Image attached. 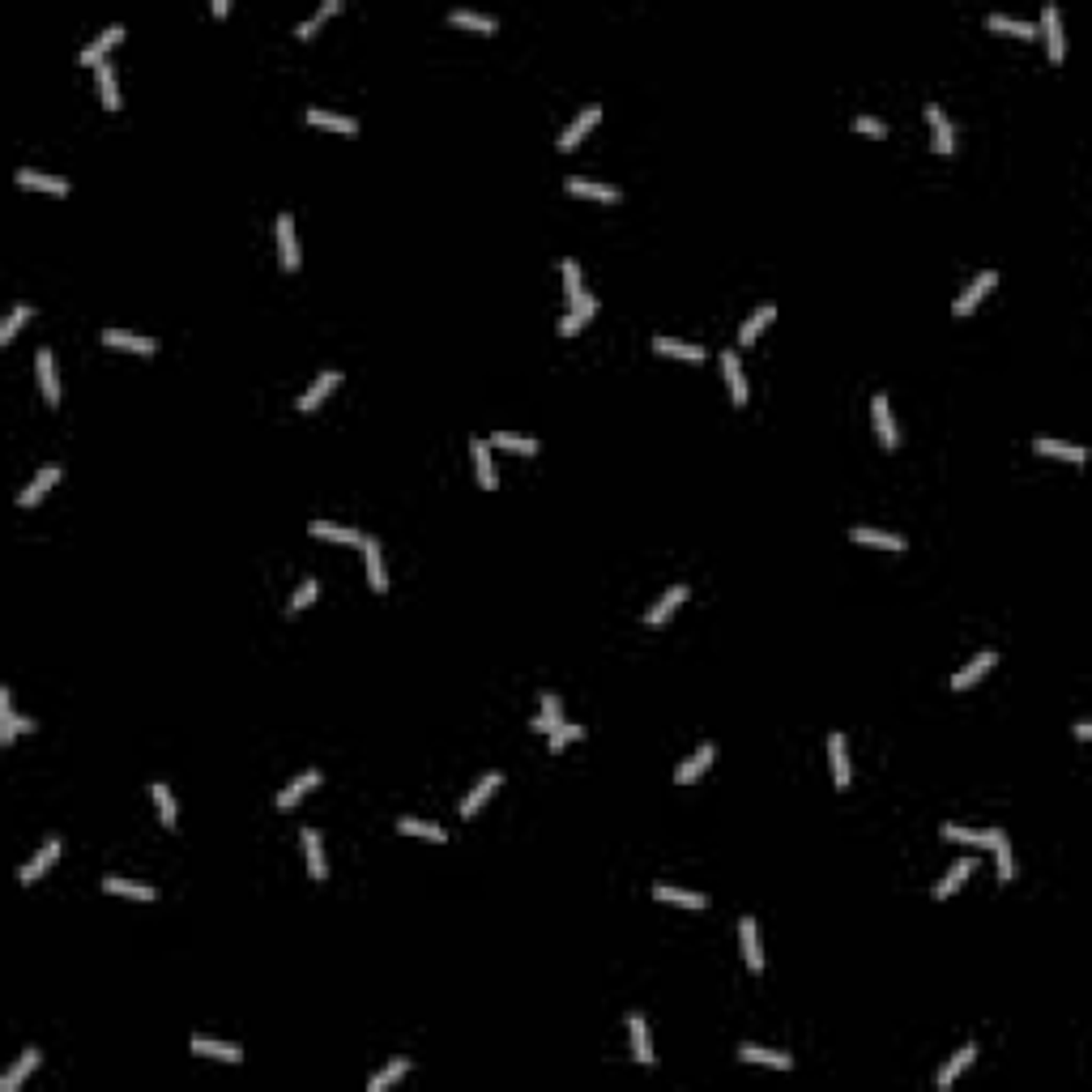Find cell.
<instances>
[{
	"mask_svg": "<svg viewBox=\"0 0 1092 1092\" xmlns=\"http://www.w3.org/2000/svg\"><path fill=\"white\" fill-rule=\"evenodd\" d=\"M363 555H367V585H371L376 594H384V589H389V572H384V546H380L376 538H363Z\"/></svg>",
	"mask_w": 1092,
	"mask_h": 1092,
	"instance_id": "obj_21",
	"label": "cell"
},
{
	"mask_svg": "<svg viewBox=\"0 0 1092 1092\" xmlns=\"http://www.w3.org/2000/svg\"><path fill=\"white\" fill-rule=\"evenodd\" d=\"M448 22H457V26H474V31H496V26H499L496 13H483V9H469V4H453Z\"/></svg>",
	"mask_w": 1092,
	"mask_h": 1092,
	"instance_id": "obj_41",
	"label": "cell"
},
{
	"mask_svg": "<svg viewBox=\"0 0 1092 1092\" xmlns=\"http://www.w3.org/2000/svg\"><path fill=\"white\" fill-rule=\"evenodd\" d=\"M870 414H875V435H879V444H884V448H896L900 431H896V414H892L888 393H875V398H870Z\"/></svg>",
	"mask_w": 1092,
	"mask_h": 1092,
	"instance_id": "obj_4",
	"label": "cell"
},
{
	"mask_svg": "<svg viewBox=\"0 0 1092 1092\" xmlns=\"http://www.w3.org/2000/svg\"><path fill=\"white\" fill-rule=\"evenodd\" d=\"M398 832H405V836H427V841H444V836H448V832H444L440 824H427V820H410V815H405V820H398Z\"/></svg>",
	"mask_w": 1092,
	"mask_h": 1092,
	"instance_id": "obj_53",
	"label": "cell"
},
{
	"mask_svg": "<svg viewBox=\"0 0 1092 1092\" xmlns=\"http://www.w3.org/2000/svg\"><path fill=\"white\" fill-rule=\"evenodd\" d=\"M150 794H154V807H159V820H163L166 828L180 824V807H175V798H171V790H166V781H154V786H150Z\"/></svg>",
	"mask_w": 1092,
	"mask_h": 1092,
	"instance_id": "obj_50",
	"label": "cell"
},
{
	"mask_svg": "<svg viewBox=\"0 0 1092 1092\" xmlns=\"http://www.w3.org/2000/svg\"><path fill=\"white\" fill-rule=\"evenodd\" d=\"M986 26H990V31H1007V34H1025V39L1037 34V22L1016 18V13H986Z\"/></svg>",
	"mask_w": 1092,
	"mask_h": 1092,
	"instance_id": "obj_43",
	"label": "cell"
},
{
	"mask_svg": "<svg viewBox=\"0 0 1092 1092\" xmlns=\"http://www.w3.org/2000/svg\"><path fill=\"white\" fill-rule=\"evenodd\" d=\"M469 457H474V474H478V487L483 491H496V461H491V440H469Z\"/></svg>",
	"mask_w": 1092,
	"mask_h": 1092,
	"instance_id": "obj_9",
	"label": "cell"
},
{
	"mask_svg": "<svg viewBox=\"0 0 1092 1092\" xmlns=\"http://www.w3.org/2000/svg\"><path fill=\"white\" fill-rule=\"evenodd\" d=\"M986 845L994 849V862H998V875H1003V879H1011V875H1016V854H1011V841H1007V832H1003V828H990Z\"/></svg>",
	"mask_w": 1092,
	"mask_h": 1092,
	"instance_id": "obj_37",
	"label": "cell"
},
{
	"mask_svg": "<svg viewBox=\"0 0 1092 1092\" xmlns=\"http://www.w3.org/2000/svg\"><path fill=\"white\" fill-rule=\"evenodd\" d=\"M56 858H60V841H56V836H47V841L39 845V854H34V858L18 870V879H22V884H34L39 875H47V870H52V862H56Z\"/></svg>",
	"mask_w": 1092,
	"mask_h": 1092,
	"instance_id": "obj_17",
	"label": "cell"
},
{
	"mask_svg": "<svg viewBox=\"0 0 1092 1092\" xmlns=\"http://www.w3.org/2000/svg\"><path fill=\"white\" fill-rule=\"evenodd\" d=\"M555 726H563V704H560V695L555 692H542V713L533 717V729H546V734H551Z\"/></svg>",
	"mask_w": 1092,
	"mask_h": 1092,
	"instance_id": "obj_48",
	"label": "cell"
},
{
	"mask_svg": "<svg viewBox=\"0 0 1092 1092\" xmlns=\"http://www.w3.org/2000/svg\"><path fill=\"white\" fill-rule=\"evenodd\" d=\"M95 81H99V99H102V107H107V111H116V107H120V86H116V68L107 65V60H99V65H95Z\"/></svg>",
	"mask_w": 1092,
	"mask_h": 1092,
	"instance_id": "obj_42",
	"label": "cell"
},
{
	"mask_svg": "<svg viewBox=\"0 0 1092 1092\" xmlns=\"http://www.w3.org/2000/svg\"><path fill=\"white\" fill-rule=\"evenodd\" d=\"M307 124H316V129H333V133H346L355 137L359 133V120L355 116H342V111H325V107H312L307 116H303Z\"/></svg>",
	"mask_w": 1092,
	"mask_h": 1092,
	"instance_id": "obj_23",
	"label": "cell"
},
{
	"mask_svg": "<svg viewBox=\"0 0 1092 1092\" xmlns=\"http://www.w3.org/2000/svg\"><path fill=\"white\" fill-rule=\"evenodd\" d=\"M312 533L316 538H329V542H342V546H363L367 533H359L355 525H337V521H312Z\"/></svg>",
	"mask_w": 1092,
	"mask_h": 1092,
	"instance_id": "obj_39",
	"label": "cell"
},
{
	"mask_svg": "<svg viewBox=\"0 0 1092 1092\" xmlns=\"http://www.w3.org/2000/svg\"><path fill=\"white\" fill-rule=\"evenodd\" d=\"M1041 31H1046V43H1050V60H1062L1067 56V34H1062V13L1054 0L1041 4Z\"/></svg>",
	"mask_w": 1092,
	"mask_h": 1092,
	"instance_id": "obj_5",
	"label": "cell"
},
{
	"mask_svg": "<svg viewBox=\"0 0 1092 1092\" xmlns=\"http://www.w3.org/2000/svg\"><path fill=\"white\" fill-rule=\"evenodd\" d=\"M849 538L858 542V546H884V551H905V538L892 530H875V525H854Z\"/></svg>",
	"mask_w": 1092,
	"mask_h": 1092,
	"instance_id": "obj_27",
	"label": "cell"
},
{
	"mask_svg": "<svg viewBox=\"0 0 1092 1092\" xmlns=\"http://www.w3.org/2000/svg\"><path fill=\"white\" fill-rule=\"evenodd\" d=\"M1032 448H1037V453H1046V457L1084 461V448H1080V444H1067V440H1050V435H1037V440H1032Z\"/></svg>",
	"mask_w": 1092,
	"mask_h": 1092,
	"instance_id": "obj_46",
	"label": "cell"
},
{
	"mask_svg": "<svg viewBox=\"0 0 1092 1092\" xmlns=\"http://www.w3.org/2000/svg\"><path fill=\"white\" fill-rule=\"evenodd\" d=\"M973 1059H977V1046H973V1041H969V1046H960L956 1054H952V1059L943 1062V1071H939V1088H943V1092L952 1088V1084H956L960 1075H964V1071L973 1067Z\"/></svg>",
	"mask_w": 1092,
	"mask_h": 1092,
	"instance_id": "obj_26",
	"label": "cell"
},
{
	"mask_svg": "<svg viewBox=\"0 0 1092 1092\" xmlns=\"http://www.w3.org/2000/svg\"><path fill=\"white\" fill-rule=\"evenodd\" d=\"M31 312H34L31 303H13V307H9V316L0 321V346H9V342L18 337V329L31 321Z\"/></svg>",
	"mask_w": 1092,
	"mask_h": 1092,
	"instance_id": "obj_49",
	"label": "cell"
},
{
	"mask_svg": "<svg viewBox=\"0 0 1092 1092\" xmlns=\"http://www.w3.org/2000/svg\"><path fill=\"white\" fill-rule=\"evenodd\" d=\"M994 662H998V653H994V649H982L977 658H969V662H964L956 674H952V692H964V687H973V683H977V679H982V674H986Z\"/></svg>",
	"mask_w": 1092,
	"mask_h": 1092,
	"instance_id": "obj_16",
	"label": "cell"
},
{
	"mask_svg": "<svg viewBox=\"0 0 1092 1092\" xmlns=\"http://www.w3.org/2000/svg\"><path fill=\"white\" fill-rule=\"evenodd\" d=\"M567 193H576V197H589V201H619L623 193L615 188V184H602V180H585V175H567Z\"/></svg>",
	"mask_w": 1092,
	"mask_h": 1092,
	"instance_id": "obj_29",
	"label": "cell"
},
{
	"mask_svg": "<svg viewBox=\"0 0 1092 1092\" xmlns=\"http://www.w3.org/2000/svg\"><path fill=\"white\" fill-rule=\"evenodd\" d=\"M722 371H726V384H729L734 405H743V401H747V376H743V363H738L734 350H722Z\"/></svg>",
	"mask_w": 1092,
	"mask_h": 1092,
	"instance_id": "obj_38",
	"label": "cell"
},
{
	"mask_svg": "<svg viewBox=\"0 0 1092 1092\" xmlns=\"http://www.w3.org/2000/svg\"><path fill=\"white\" fill-rule=\"evenodd\" d=\"M193 1054L201 1059H218V1062H243V1050L231 1041H214V1037H193Z\"/></svg>",
	"mask_w": 1092,
	"mask_h": 1092,
	"instance_id": "obj_33",
	"label": "cell"
},
{
	"mask_svg": "<svg viewBox=\"0 0 1092 1092\" xmlns=\"http://www.w3.org/2000/svg\"><path fill=\"white\" fill-rule=\"evenodd\" d=\"M926 120H930V133H934V150H939V154H952V150H956V129H952L948 111H943L939 102H926Z\"/></svg>",
	"mask_w": 1092,
	"mask_h": 1092,
	"instance_id": "obj_13",
	"label": "cell"
},
{
	"mask_svg": "<svg viewBox=\"0 0 1092 1092\" xmlns=\"http://www.w3.org/2000/svg\"><path fill=\"white\" fill-rule=\"evenodd\" d=\"M99 342L102 346H116V350H133V355H154L159 350L154 337H141V333H129V329H102Z\"/></svg>",
	"mask_w": 1092,
	"mask_h": 1092,
	"instance_id": "obj_11",
	"label": "cell"
},
{
	"mask_svg": "<svg viewBox=\"0 0 1092 1092\" xmlns=\"http://www.w3.org/2000/svg\"><path fill=\"white\" fill-rule=\"evenodd\" d=\"M56 478H60V465H43V469H34V478L22 487V491H18V504H22V508H34L39 499L52 491V483H56Z\"/></svg>",
	"mask_w": 1092,
	"mask_h": 1092,
	"instance_id": "obj_18",
	"label": "cell"
},
{
	"mask_svg": "<svg viewBox=\"0 0 1092 1092\" xmlns=\"http://www.w3.org/2000/svg\"><path fill=\"white\" fill-rule=\"evenodd\" d=\"M337 9H342V0H321V4H316V13H312V18H303V22L295 26V34H299V39H312V34H316V26H321L325 18H333Z\"/></svg>",
	"mask_w": 1092,
	"mask_h": 1092,
	"instance_id": "obj_52",
	"label": "cell"
},
{
	"mask_svg": "<svg viewBox=\"0 0 1092 1092\" xmlns=\"http://www.w3.org/2000/svg\"><path fill=\"white\" fill-rule=\"evenodd\" d=\"M973 866H977V862L969 858V854H964V858H956V862H952V870H948V875H943V879H939V884H934V900H948V896L956 892L960 884H964V879H969V875H973Z\"/></svg>",
	"mask_w": 1092,
	"mask_h": 1092,
	"instance_id": "obj_35",
	"label": "cell"
},
{
	"mask_svg": "<svg viewBox=\"0 0 1092 1092\" xmlns=\"http://www.w3.org/2000/svg\"><path fill=\"white\" fill-rule=\"evenodd\" d=\"M828 760H832V781H836V790H849L854 768H849V743H845V734H841V729H832V734H828Z\"/></svg>",
	"mask_w": 1092,
	"mask_h": 1092,
	"instance_id": "obj_1",
	"label": "cell"
},
{
	"mask_svg": "<svg viewBox=\"0 0 1092 1092\" xmlns=\"http://www.w3.org/2000/svg\"><path fill=\"white\" fill-rule=\"evenodd\" d=\"M560 273H563V291H567V303H572V299H581V295H585V273H581V261L563 257Z\"/></svg>",
	"mask_w": 1092,
	"mask_h": 1092,
	"instance_id": "obj_51",
	"label": "cell"
},
{
	"mask_svg": "<svg viewBox=\"0 0 1092 1092\" xmlns=\"http://www.w3.org/2000/svg\"><path fill=\"white\" fill-rule=\"evenodd\" d=\"M273 235H278V257H282V269H299L295 218H291V214H278V222H273Z\"/></svg>",
	"mask_w": 1092,
	"mask_h": 1092,
	"instance_id": "obj_7",
	"label": "cell"
},
{
	"mask_svg": "<svg viewBox=\"0 0 1092 1092\" xmlns=\"http://www.w3.org/2000/svg\"><path fill=\"white\" fill-rule=\"evenodd\" d=\"M34 371H39L43 398L56 405V401H60V376H56V359H52V350H39V355H34Z\"/></svg>",
	"mask_w": 1092,
	"mask_h": 1092,
	"instance_id": "obj_32",
	"label": "cell"
},
{
	"mask_svg": "<svg viewBox=\"0 0 1092 1092\" xmlns=\"http://www.w3.org/2000/svg\"><path fill=\"white\" fill-rule=\"evenodd\" d=\"M499 781H504V772H496V768H491V772H483V777H478V781L469 786V794L461 798V815H465V820H474V815H478V807H483L487 798L496 794Z\"/></svg>",
	"mask_w": 1092,
	"mask_h": 1092,
	"instance_id": "obj_12",
	"label": "cell"
},
{
	"mask_svg": "<svg viewBox=\"0 0 1092 1092\" xmlns=\"http://www.w3.org/2000/svg\"><path fill=\"white\" fill-rule=\"evenodd\" d=\"M102 892L137 896V900H154V888H150V884H137V879H120V875H102Z\"/></svg>",
	"mask_w": 1092,
	"mask_h": 1092,
	"instance_id": "obj_44",
	"label": "cell"
},
{
	"mask_svg": "<svg viewBox=\"0 0 1092 1092\" xmlns=\"http://www.w3.org/2000/svg\"><path fill=\"white\" fill-rule=\"evenodd\" d=\"M491 444L508 448V453H521V457H533V453H538V440H533V435H521V431H496Z\"/></svg>",
	"mask_w": 1092,
	"mask_h": 1092,
	"instance_id": "obj_47",
	"label": "cell"
},
{
	"mask_svg": "<svg viewBox=\"0 0 1092 1092\" xmlns=\"http://www.w3.org/2000/svg\"><path fill=\"white\" fill-rule=\"evenodd\" d=\"M713 756H717V747H713V743H700V747H695L692 756H687V760H683L679 768H674V781H679V786H687V781H695V777H700V772H704V768L713 764Z\"/></svg>",
	"mask_w": 1092,
	"mask_h": 1092,
	"instance_id": "obj_25",
	"label": "cell"
},
{
	"mask_svg": "<svg viewBox=\"0 0 1092 1092\" xmlns=\"http://www.w3.org/2000/svg\"><path fill=\"white\" fill-rule=\"evenodd\" d=\"M410 1067H414L410 1059H393L389 1067H380V1071H376V1075L367 1080V1092H384V1088H393V1084H398V1080L405 1075V1071H410Z\"/></svg>",
	"mask_w": 1092,
	"mask_h": 1092,
	"instance_id": "obj_45",
	"label": "cell"
},
{
	"mask_svg": "<svg viewBox=\"0 0 1092 1092\" xmlns=\"http://www.w3.org/2000/svg\"><path fill=\"white\" fill-rule=\"evenodd\" d=\"M943 836L948 841H964V845H986L990 828H964V824H943Z\"/></svg>",
	"mask_w": 1092,
	"mask_h": 1092,
	"instance_id": "obj_54",
	"label": "cell"
},
{
	"mask_svg": "<svg viewBox=\"0 0 1092 1092\" xmlns=\"http://www.w3.org/2000/svg\"><path fill=\"white\" fill-rule=\"evenodd\" d=\"M120 39H124V26H120V22L102 26V31L95 34V39H90L86 47H81V60H86V65H99V60L107 56V52H111V47H116V43H120Z\"/></svg>",
	"mask_w": 1092,
	"mask_h": 1092,
	"instance_id": "obj_20",
	"label": "cell"
},
{
	"mask_svg": "<svg viewBox=\"0 0 1092 1092\" xmlns=\"http://www.w3.org/2000/svg\"><path fill=\"white\" fill-rule=\"evenodd\" d=\"M39 1062H43V1054H39V1050L31 1046V1050H26L22 1059H18L13 1067H9V1071H4V1080H0V1092H18L22 1084H26V1080H31V1071H39Z\"/></svg>",
	"mask_w": 1092,
	"mask_h": 1092,
	"instance_id": "obj_22",
	"label": "cell"
},
{
	"mask_svg": "<svg viewBox=\"0 0 1092 1092\" xmlns=\"http://www.w3.org/2000/svg\"><path fill=\"white\" fill-rule=\"evenodd\" d=\"M337 384H342V371H333V367H325V371H321V376H316V380H312V384L303 389V398L295 401V410H299V414H312V410H316L321 401L329 398V393L337 389Z\"/></svg>",
	"mask_w": 1092,
	"mask_h": 1092,
	"instance_id": "obj_3",
	"label": "cell"
},
{
	"mask_svg": "<svg viewBox=\"0 0 1092 1092\" xmlns=\"http://www.w3.org/2000/svg\"><path fill=\"white\" fill-rule=\"evenodd\" d=\"M683 602H687V585H683V581H679V585H670V589H666V594L658 597V602H653V606H649V615H645V623H653V628H662V623H666V619H670V615H674V610H679V606H683Z\"/></svg>",
	"mask_w": 1092,
	"mask_h": 1092,
	"instance_id": "obj_19",
	"label": "cell"
},
{
	"mask_svg": "<svg viewBox=\"0 0 1092 1092\" xmlns=\"http://www.w3.org/2000/svg\"><path fill=\"white\" fill-rule=\"evenodd\" d=\"M653 896L666 900V905H687V909H704L708 905V896L704 892H692V888H679V884H653Z\"/></svg>",
	"mask_w": 1092,
	"mask_h": 1092,
	"instance_id": "obj_34",
	"label": "cell"
},
{
	"mask_svg": "<svg viewBox=\"0 0 1092 1092\" xmlns=\"http://www.w3.org/2000/svg\"><path fill=\"white\" fill-rule=\"evenodd\" d=\"M854 129H858V133H870V137H888V124H884L879 116H866V111L854 116Z\"/></svg>",
	"mask_w": 1092,
	"mask_h": 1092,
	"instance_id": "obj_57",
	"label": "cell"
},
{
	"mask_svg": "<svg viewBox=\"0 0 1092 1092\" xmlns=\"http://www.w3.org/2000/svg\"><path fill=\"white\" fill-rule=\"evenodd\" d=\"M18 184H22V188H39V193H56V197H65L68 193V180L47 175V171H34V166H22V171H18Z\"/></svg>",
	"mask_w": 1092,
	"mask_h": 1092,
	"instance_id": "obj_31",
	"label": "cell"
},
{
	"mask_svg": "<svg viewBox=\"0 0 1092 1092\" xmlns=\"http://www.w3.org/2000/svg\"><path fill=\"white\" fill-rule=\"evenodd\" d=\"M316 786H321V768H307V772H299V777H291V781H286V786L278 790V798H273V802H278L282 811H291V807H295L299 798H303V794H312Z\"/></svg>",
	"mask_w": 1092,
	"mask_h": 1092,
	"instance_id": "obj_10",
	"label": "cell"
},
{
	"mask_svg": "<svg viewBox=\"0 0 1092 1092\" xmlns=\"http://www.w3.org/2000/svg\"><path fill=\"white\" fill-rule=\"evenodd\" d=\"M628 1037H631V1054H636V1062L640 1067H653V1041H649V1020L640 1016V1011H631L628 1016Z\"/></svg>",
	"mask_w": 1092,
	"mask_h": 1092,
	"instance_id": "obj_14",
	"label": "cell"
},
{
	"mask_svg": "<svg viewBox=\"0 0 1092 1092\" xmlns=\"http://www.w3.org/2000/svg\"><path fill=\"white\" fill-rule=\"evenodd\" d=\"M22 729H34V717H22V713L13 708L9 687H0V743H13Z\"/></svg>",
	"mask_w": 1092,
	"mask_h": 1092,
	"instance_id": "obj_8",
	"label": "cell"
},
{
	"mask_svg": "<svg viewBox=\"0 0 1092 1092\" xmlns=\"http://www.w3.org/2000/svg\"><path fill=\"white\" fill-rule=\"evenodd\" d=\"M772 316H777V303H760V307H756V312H751V316L743 321V329H738V342H743V346H751V342H756V337H760V333L772 325Z\"/></svg>",
	"mask_w": 1092,
	"mask_h": 1092,
	"instance_id": "obj_40",
	"label": "cell"
},
{
	"mask_svg": "<svg viewBox=\"0 0 1092 1092\" xmlns=\"http://www.w3.org/2000/svg\"><path fill=\"white\" fill-rule=\"evenodd\" d=\"M994 282H998V273H994V269H982V273H977V278H973V282H969V286L956 295L952 312H956V316H969V312H973V307H977V303L994 291Z\"/></svg>",
	"mask_w": 1092,
	"mask_h": 1092,
	"instance_id": "obj_2",
	"label": "cell"
},
{
	"mask_svg": "<svg viewBox=\"0 0 1092 1092\" xmlns=\"http://www.w3.org/2000/svg\"><path fill=\"white\" fill-rule=\"evenodd\" d=\"M653 350H658V355H674V359H692V363L704 359V346H700V342H679V337H666V333L653 337Z\"/></svg>",
	"mask_w": 1092,
	"mask_h": 1092,
	"instance_id": "obj_36",
	"label": "cell"
},
{
	"mask_svg": "<svg viewBox=\"0 0 1092 1092\" xmlns=\"http://www.w3.org/2000/svg\"><path fill=\"white\" fill-rule=\"evenodd\" d=\"M738 1059L743 1062H756V1067H772V1071H790L794 1067V1059L790 1054H781V1050H764V1046H738Z\"/></svg>",
	"mask_w": 1092,
	"mask_h": 1092,
	"instance_id": "obj_30",
	"label": "cell"
},
{
	"mask_svg": "<svg viewBox=\"0 0 1092 1092\" xmlns=\"http://www.w3.org/2000/svg\"><path fill=\"white\" fill-rule=\"evenodd\" d=\"M299 845H303V854H307L312 879H325V875H329V862H325V849H321V832H316V828H303V832H299Z\"/></svg>",
	"mask_w": 1092,
	"mask_h": 1092,
	"instance_id": "obj_28",
	"label": "cell"
},
{
	"mask_svg": "<svg viewBox=\"0 0 1092 1092\" xmlns=\"http://www.w3.org/2000/svg\"><path fill=\"white\" fill-rule=\"evenodd\" d=\"M738 943H743V960H747V969L751 973H760L764 969V948H760V922L747 913V918H738Z\"/></svg>",
	"mask_w": 1092,
	"mask_h": 1092,
	"instance_id": "obj_6",
	"label": "cell"
},
{
	"mask_svg": "<svg viewBox=\"0 0 1092 1092\" xmlns=\"http://www.w3.org/2000/svg\"><path fill=\"white\" fill-rule=\"evenodd\" d=\"M316 594H321V581H316V576L299 581V589H295V597H291V606H286V615H299L303 606H312V602H316Z\"/></svg>",
	"mask_w": 1092,
	"mask_h": 1092,
	"instance_id": "obj_55",
	"label": "cell"
},
{
	"mask_svg": "<svg viewBox=\"0 0 1092 1092\" xmlns=\"http://www.w3.org/2000/svg\"><path fill=\"white\" fill-rule=\"evenodd\" d=\"M597 120H602V107L589 102V107H585V111H581V116H576V120H572V124L560 133V150H576V145L589 137V129H594Z\"/></svg>",
	"mask_w": 1092,
	"mask_h": 1092,
	"instance_id": "obj_15",
	"label": "cell"
},
{
	"mask_svg": "<svg viewBox=\"0 0 1092 1092\" xmlns=\"http://www.w3.org/2000/svg\"><path fill=\"white\" fill-rule=\"evenodd\" d=\"M572 738H585V726H572V722L555 726L551 729V751H560L563 743H572Z\"/></svg>",
	"mask_w": 1092,
	"mask_h": 1092,
	"instance_id": "obj_56",
	"label": "cell"
},
{
	"mask_svg": "<svg viewBox=\"0 0 1092 1092\" xmlns=\"http://www.w3.org/2000/svg\"><path fill=\"white\" fill-rule=\"evenodd\" d=\"M594 312H597V299L589 295V291H585L581 299H572L567 316L560 321V333H563V337H572V333L581 329V325H589V321H594Z\"/></svg>",
	"mask_w": 1092,
	"mask_h": 1092,
	"instance_id": "obj_24",
	"label": "cell"
}]
</instances>
